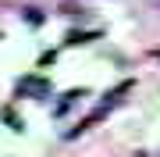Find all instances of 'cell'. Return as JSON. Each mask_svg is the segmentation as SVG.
<instances>
[{"instance_id":"1","label":"cell","mask_w":160,"mask_h":157,"mask_svg":"<svg viewBox=\"0 0 160 157\" xmlns=\"http://www.w3.org/2000/svg\"><path fill=\"white\" fill-rule=\"evenodd\" d=\"M18 93H29V97H50V82L39 79V75H25L22 82H18Z\"/></svg>"}]
</instances>
